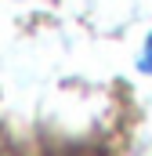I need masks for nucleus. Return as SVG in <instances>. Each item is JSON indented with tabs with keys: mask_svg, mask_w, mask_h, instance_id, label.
I'll use <instances>...</instances> for the list:
<instances>
[{
	"mask_svg": "<svg viewBox=\"0 0 152 156\" xmlns=\"http://www.w3.org/2000/svg\"><path fill=\"white\" fill-rule=\"evenodd\" d=\"M141 69L152 76V37L145 40V47H141Z\"/></svg>",
	"mask_w": 152,
	"mask_h": 156,
	"instance_id": "1",
	"label": "nucleus"
}]
</instances>
